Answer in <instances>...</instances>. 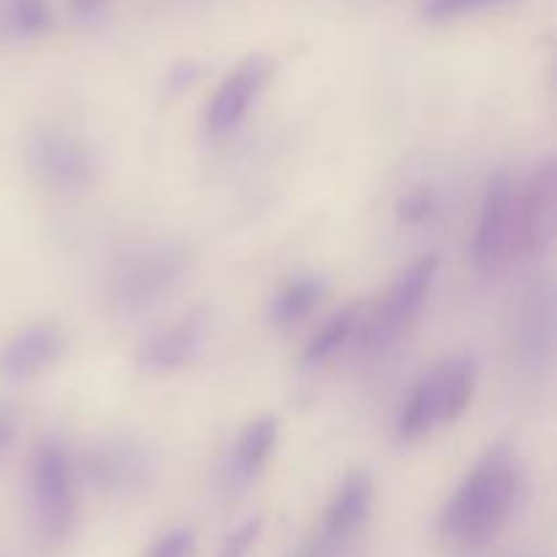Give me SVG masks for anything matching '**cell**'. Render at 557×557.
<instances>
[{
  "instance_id": "cell-23",
  "label": "cell",
  "mask_w": 557,
  "mask_h": 557,
  "mask_svg": "<svg viewBox=\"0 0 557 557\" xmlns=\"http://www.w3.org/2000/svg\"><path fill=\"white\" fill-rule=\"evenodd\" d=\"M199 76H201V65L196 63V60H180V63H174L172 69H169L166 87H169V90H174V92L188 90V87L194 85Z\"/></svg>"
},
{
  "instance_id": "cell-19",
  "label": "cell",
  "mask_w": 557,
  "mask_h": 557,
  "mask_svg": "<svg viewBox=\"0 0 557 557\" xmlns=\"http://www.w3.org/2000/svg\"><path fill=\"white\" fill-rule=\"evenodd\" d=\"M509 3H515V0H419V14L428 22H449Z\"/></svg>"
},
{
  "instance_id": "cell-18",
  "label": "cell",
  "mask_w": 557,
  "mask_h": 557,
  "mask_svg": "<svg viewBox=\"0 0 557 557\" xmlns=\"http://www.w3.org/2000/svg\"><path fill=\"white\" fill-rule=\"evenodd\" d=\"M0 30L16 38H38L52 30L47 0H0Z\"/></svg>"
},
{
  "instance_id": "cell-12",
  "label": "cell",
  "mask_w": 557,
  "mask_h": 557,
  "mask_svg": "<svg viewBox=\"0 0 557 557\" xmlns=\"http://www.w3.org/2000/svg\"><path fill=\"white\" fill-rule=\"evenodd\" d=\"M210 310L196 308L190 313H185L180 321H174L172 326L147 337L141 343L139 354H136L139 370L152 375H163L194 362L201 348H205L207 335H210Z\"/></svg>"
},
{
  "instance_id": "cell-5",
  "label": "cell",
  "mask_w": 557,
  "mask_h": 557,
  "mask_svg": "<svg viewBox=\"0 0 557 557\" xmlns=\"http://www.w3.org/2000/svg\"><path fill=\"white\" fill-rule=\"evenodd\" d=\"M27 169L38 183L63 194L87 190L98 180V156L85 139L63 128L33 131L25 145Z\"/></svg>"
},
{
  "instance_id": "cell-7",
  "label": "cell",
  "mask_w": 557,
  "mask_h": 557,
  "mask_svg": "<svg viewBox=\"0 0 557 557\" xmlns=\"http://www.w3.org/2000/svg\"><path fill=\"white\" fill-rule=\"evenodd\" d=\"M517 253V183L509 172H495L482 196L476 232H473V264L484 275L504 270Z\"/></svg>"
},
{
  "instance_id": "cell-1",
  "label": "cell",
  "mask_w": 557,
  "mask_h": 557,
  "mask_svg": "<svg viewBox=\"0 0 557 557\" xmlns=\"http://www.w3.org/2000/svg\"><path fill=\"white\" fill-rule=\"evenodd\" d=\"M522 471L509 444H495L462 476L438 517V536L457 553H473L498 539L520 498Z\"/></svg>"
},
{
  "instance_id": "cell-22",
  "label": "cell",
  "mask_w": 557,
  "mask_h": 557,
  "mask_svg": "<svg viewBox=\"0 0 557 557\" xmlns=\"http://www.w3.org/2000/svg\"><path fill=\"white\" fill-rule=\"evenodd\" d=\"M194 553L196 533L190 528H172V531L156 539V544L145 557H194Z\"/></svg>"
},
{
  "instance_id": "cell-20",
  "label": "cell",
  "mask_w": 557,
  "mask_h": 557,
  "mask_svg": "<svg viewBox=\"0 0 557 557\" xmlns=\"http://www.w3.org/2000/svg\"><path fill=\"white\" fill-rule=\"evenodd\" d=\"M261 528H264V517L261 515L248 517L243 525H237L226 539H223L218 557H248L250 549H253V544L259 542Z\"/></svg>"
},
{
  "instance_id": "cell-24",
  "label": "cell",
  "mask_w": 557,
  "mask_h": 557,
  "mask_svg": "<svg viewBox=\"0 0 557 557\" xmlns=\"http://www.w3.org/2000/svg\"><path fill=\"white\" fill-rule=\"evenodd\" d=\"M16 428H20V422H16V413L11 411L9 406H0V457L5 455V449L11 446V441L16 438Z\"/></svg>"
},
{
  "instance_id": "cell-11",
  "label": "cell",
  "mask_w": 557,
  "mask_h": 557,
  "mask_svg": "<svg viewBox=\"0 0 557 557\" xmlns=\"http://www.w3.org/2000/svg\"><path fill=\"white\" fill-rule=\"evenodd\" d=\"M272 74H275V60L270 54H250V58H245L218 85L215 96L210 98V107H207V128L212 134H226V131H232L248 114L256 98L264 92V87L270 85Z\"/></svg>"
},
{
  "instance_id": "cell-25",
  "label": "cell",
  "mask_w": 557,
  "mask_h": 557,
  "mask_svg": "<svg viewBox=\"0 0 557 557\" xmlns=\"http://www.w3.org/2000/svg\"><path fill=\"white\" fill-rule=\"evenodd\" d=\"M69 3H71V11H74L76 16H90L101 9L103 0H69Z\"/></svg>"
},
{
  "instance_id": "cell-21",
  "label": "cell",
  "mask_w": 557,
  "mask_h": 557,
  "mask_svg": "<svg viewBox=\"0 0 557 557\" xmlns=\"http://www.w3.org/2000/svg\"><path fill=\"white\" fill-rule=\"evenodd\" d=\"M438 212V199H435L433 190L417 188L408 190L406 196L397 205V215H400L403 223H424Z\"/></svg>"
},
{
  "instance_id": "cell-14",
  "label": "cell",
  "mask_w": 557,
  "mask_h": 557,
  "mask_svg": "<svg viewBox=\"0 0 557 557\" xmlns=\"http://www.w3.org/2000/svg\"><path fill=\"white\" fill-rule=\"evenodd\" d=\"M277 444V419L259 417L239 430L234 441V460L232 473L237 482H253L261 473V468L270 460L272 449Z\"/></svg>"
},
{
  "instance_id": "cell-17",
  "label": "cell",
  "mask_w": 557,
  "mask_h": 557,
  "mask_svg": "<svg viewBox=\"0 0 557 557\" xmlns=\"http://www.w3.org/2000/svg\"><path fill=\"white\" fill-rule=\"evenodd\" d=\"M357 324H359V305H348V308H343L341 313L332 315V319L326 321L313 337H310L302 357H299V364H302L305 370H313L319 368V364L330 362V359L346 346L348 337H351L354 330H357Z\"/></svg>"
},
{
  "instance_id": "cell-13",
  "label": "cell",
  "mask_w": 557,
  "mask_h": 557,
  "mask_svg": "<svg viewBox=\"0 0 557 557\" xmlns=\"http://www.w3.org/2000/svg\"><path fill=\"white\" fill-rule=\"evenodd\" d=\"M69 351V335L54 321H38L16 332L0 351V375L5 381H30L54 368Z\"/></svg>"
},
{
  "instance_id": "cell-16",
  "label": "cell",
  "mask_w": 557,
  "mask_h": 557,
  "mask_svg": "<svg viewBox=\"0 0 557 557\" xmlns=\"http://www.w3.org/2000/svg\"><path fill=\"white\" fill-rule=\"evenodd\" d=\"M525 335H522V348H525L531 362H549L553 357V341H555V302L553 288H542L531 297L525 310V324H522Z\"/></svg>"
},
{
  "instance_id": "cell-8",
  "label": "cell",
  "mask_w": 557,
  "mask_h": 557,
  "mask_svg": "<svg viewBox=\"0 0 557 557\" xmlns=\"http://www.w3.org/2000/svg\"><path fill=\"white\" fill-rule=\"evenodd\" d=\"M438 270L441 256L428 253L422 256V259L413 261L411 267H406V270L392 281L384 299H381L379 308H375L373 319H370L368 332H364L370 346H386V343L400 337L403 332L419 319L422 308L428 305L430 292H433Z\"/></svg>"
},
{
  "instance_id": "cell-2",
  "label": "cell",
  "mask_w": 557,
  "mask_h": 557,
  "mask_svg": "<svg viewBox=\"0 0 557 557\" xmlns=\"http://www.w3.org/2000/svg\"><path fill=\"white\" fill-rule=\"evenodd\" d=\"M476 362L468 354L444 359L413 384L397 413V441L417 444L435 424L457 422L468 411L476 392Z\"/></svg>"
},
{
  "instance_id": "cell-4",
  "label": "cell",
  "mask_w": 557,
  "mask_h": 557,
  "mask_svg": "<svg viewBox=\"0 0 557 557\" xmlns=\"http://www.w3.org/2000/svg\"><path fill=\"white\" fill-rule=\"evenodd\" d=\"M27 500L38 533L47 542L60 544L74 533L79 498L76 471L69 449L58 438H47L36 449L27 473Z\"/></svg>"
},
{
  "instance_id": "cell-10",
  "label": "cell",
  "mask_w": 557,
  "mask_h": 557,
  "mask_svg": "<svg viewBox=\"0 0 557 557\" xmlns=\"http://www.w3.org/2000/svg\"><path fill=\"white\" fill-rule=\"evenodd\" d=\"M557 232V161L542 158L517 188V253H549Z\"/></svg>"
},
{
  "instance_id": "cell-3",
  "label": "cell",
  "mask_w": 557,
  "mask_h": 557,
  "mask_svg": "<svg viewBox=\"0 0 557 557\" xmlns=\"http://www.w3.org/2000/svg\"><path fill=\"white\" fill-rule=\"evenodd\" d=\"M190 270L185 245L161 243L120 259L109 277V308L120 319H139L163 302Z\"/></svg>"
},
{
  "instance_id": "cell-6",
  "label": "cell",
  "mask_w": 557,
  "mask_h": 557,
  "mask_svg": "<svg viewBox=\"0 0 557 557\" xmlns=\"http://www.w3.org/2000/svg\"><path fill=\"white\" fill-rule=\"evenodd\" d=\"M375 487L368 471H351L332 495L321 525L294 547L292 557H343L373 511Z\"/></svg>"
},
{
  "instance_id": "cell-15",
  "label": "cell",
  "mask_w": 557,
  "mask_h": 557,
  "mask_svg": "<svg viewBox=\"0 0 557 557\" xmlns=\"http://www.w3.org/2000/svg\"><path fill=\"white\" fill-rule=\"evenodd\" d=\"M324 294H326L324 277L319 275L294 277L292 283H286V286L272 297L270 321L277 326V330H288V326H294L297 321H302L310 310L319 308Z\"/></svg>"
},
{
  "instance_id": "cell-9",
  "label": "cell",
  "mask_w": 557,
  "mask_h": 557,
  "mask_svg": "<svg viewBox=\"0 0 557 557\" xmlns=\"http://www.w3.org/2000/svg\"><path fill=\"white\" fill-rule=\"evenodd\" d=\"M82 471L98 493L128 498L150 487L156 479V460L139 441L103 438L87 449Z\"/></svg>"
}]
</instances>
